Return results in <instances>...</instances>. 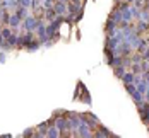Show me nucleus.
Wrapping results in <instances>:
<instances>
[{"label": "nucleus", "mask_w": 149, "mask_h": 138, "mask_svg": "<svg viewBox=\"0 0 149 138\" xmlns=\"http://www.w3.org/2000/svg\"><path fill=\"white\" fill-rule=\"evenodd\" d=\"M36 26H38V19L33 17V15H26V17L22 19V26H21V27H24L26 31L33 32V31L36 29Z\"/></svg>", "instance_id": "nucleus-1"}, {"label": "nucleus", "mask_w": 149, "mask_h": 138, "mask_svg": "<svg viewBox=\"0 0 149 138\" xmlns=\"http://www.w3.org/2000/svg\"><path fill=\"white\" fill-rule=\"evenodd\" d=\"M36 32H38V41L40 43H46V41H50L48 39V34H46V26L43 24V22H40L38 21V26H36Z\"/></svg>", "instance_id": "nucleus-2"}, {"label": "nucleus", "mask_w": 149, "mask_h": 138, "mask_svg": "<svg viewBox=\"0 0 149 138\" xmlns=\"http://www.w3.org/2000/svg\"><path fill=\"white\" fill-rule=\"evenodd\" d=\"M77 131H79V135L81 137H84V138H88V137H93V131H91V126L88 124L86 121H82L81 119V124L77 126Z\"/></svg>", "instance_id": "nucleus-3"}, {"label": "nucleus", "mask_w": 149, "mask_h": 138, "mask_svg": "<svg viewBox=\"0 0 149 138\" xmlns=\"http://www.w3.org/2000/svg\"><path fill=\"white\" fill-rule=\"evenodd\" d=\"M53 10H55V14H57V15H65V14H67V3L57 0V2L53 3Z\"/></svg>", "instance_id": "nucleus-4"}, {"label": "nucleus", "mask_w": 149, "mask_h": 138, "mask_svg": "<svg viewBox=\"0 0 149 138\" xmlns=\"http://www.w3.org/2000/svg\"><path fill=\"white\" fill-rule=\"evenodd\" d=\"M139 114H141L142 121L149 123V104H146V102L139 104Z\"/></svg>", "instance_id": "nucleus-5"}, {"label": "nucleus", "mask_w": 149, "mask_h": 138, "mask_svg": "<svg viewBox=\"0 0 149 138\" xmlns=\"http://www.w3.org/2000/svg\"><path fill=\"white\" fill-rule=\"evenodd\" d=\"M79 124H81V116L75 114V113H70V114H69V126H70L72 130H77Z\"/></svg>", "instance_id": "nucleus-6"}, {"label": "nucleus", "mask_w": 149, "mask_h": 138, "mask_svg": "<svg viewBox=\"0 0 149 138\" xmlns=\"http://www.w3.org/2000/svg\"><path fill=\"white\" fill-rule=\"evenodd\" d=\"M21 19H19V15L17 14H12L10 17H9V22H7V26H10L12 29H17V27H21Z\"/></svg>", "instance_id": "nucleus-7"}, {"label": "nucleus", "mask_w": 149, "mask_h": 138, "mask_svg": "<svg viewBox=\"0 0 149 138\" xmlns=\"http://www.w3.org/2000/svg\"><path fill=\"white\" fill-rule=\"evenodd\" d=\"M55 126L58 128L60 131H67V130H70V126H69V119H65V118H60L55 121Z\"/></svg>", "instance_id": "nucleus-8"}, {"label": "nucleus", "mask_w": 149, "mask_h": 138, "mask_svg": "<svg viewBox=\"0 0 149 138\" xmlns=\"http://www.w3.org/2000/svg\"><path fill=\"white\" fill-rule=\"evenodd\" d=\"M117 29H118V24H117L115 21H111V19H110V21L106 22V34H108V36H113Z\"/></svg>", "instance_id": "nucleus-9"}, {"label": "nucleus", "mask_w": 149, "mask_h": 138, "mask_svg": "<svg viewBox=\"0 0 149 138\" xmlns=\"http://www.w3.org/2000/svg\"><path fill=\"white\" fill-rule=\"evenodd\" d=\"M135 80V73H132V72H125L123 75H122V82L127 85V84H134Z\"/></svg>", "instance_id": "nucleus-10"}, {"label": "nucleus", "mask_w": 149, "mask_h": 138, "mask_svg": "<svg viewBox=\"0 0 149 138\" xmlns=\"http://www.w3.org/2000/svg\"><path fill=\"white\" fill-rule=\"evenodd\" d=\"M94 137L103 138V137H115V135H113V133H111V131H110L108 128H104V126H101V128H100V131H96V135H94Z\"/></svg>", "instance_id": "nucleus-11"}, {"label": "nucleus", "mask_w": 149, "mask_h": 138, "mask_svg": "<svg viewBox=\"0 0 149 138\" xmlns=\"http://www.w3.org/2000/svg\"><path fill=\"white\" fill-rule=\"evenodd\" d=\"M46 137H50V138H57V137H60V130L57 128V126H50V128L46 130Z\"/></svg>", "instance_id": "nucleus-12"}, {"label": "nucleus", "mask_w": 149, "mask_h": 138, "mask_svg": "<svg viewBox=\"0 0 149 138\" xmlns=\"http://www.w3.org/2000/svg\"><path fill=\"white\" fill-rule=\"evenodd\" d=\"M111 21H115L117 24H120L122 22V10H120V7H117L115 10H113V14H111V17H110Z\"/></svg>", "instance_id": "nucleus-13"}, {"label": "nucleus", "mask_w": 149, "mask_h": 138, "mask_svg": "<svg viewBox=\"0 0 149 138\" xmlns=\"http://www.w3.org/2000/svg\"><path fill=\"white\" fill-rule=\"evenodd\" d=\"M113 73H115V77L122 78V75L125 73V65H118V67H113Z\"/></svg>", "instance_id": "nucleus-14"}, {"label": "nucleus", "mask_w": 149, "mask_h": 138, "mask_svg": "<svg viewBox=\"0 0 149 138\" xmlns=\"http://www.w3.org/2000/svg\"><path fill=\"white\" fill-rule=\"evenodd\" d=\"M15 14L19 15V19L22 21V19L28 15V7H22V5H19V7H17V10H15Z\"/></svg>", "instance_id": "nucleus-15"}, {"label": "nucleus", "mask_w": 149, "mask_h": 138, "mask_svg": "<svg viewBox=\"0 0 149 138\" xmlns=\"http://www.w3.org/2000/svg\"><path fill=\"white\" fill-rule=\"evenodd\" d=\"M7 43L12 46V48H14V46H17V45H19V36H17L15 32H12V34H10V38L7 39Z\"/></svg>", "instance_id": "nucleus-16"}, {"label": "nucleus", "mask_w": 149, "mask_h": 138, "mask_svg": "<svg viewBox=\"0 0 149 138\" xmlns=\"http://www.w3.org/2000/svg\"><path fill=\"white\" fill-rule=\"evenodd\" d=\"M40 45H41L40 41H34V39H33L29 45L26 46V49H29V51H34V49H38V48H40Z\"/></svg>", "instance_id": "nucleus-17"}, {"label": "nucleus", "mask_w": 149, "mask_h": 138, "mask_svg": "<svg viewBox=\"0 0 149 138\" xmlns=\"http://www.w3.org/2000/svg\"><path fill=\"white\" fill-rule=\"evenodd\" d=\"M132 73H135V75H141V73H142V67H141L139 63H134V65H132Z\"/></svg>", "instance_id": "nucleus-18"}, {"label": "nucleus", "mask_w": 149, "mask_h": 138, "mask_svg": "<svg viewBox=\"0 0 149 138\" xmlns=\"http://www.w3.org/2000/svg\"><path fill=\"white\" fill-rule=\"evenodd\" d=\"M125 89H127V92H129L130 95L137 92V87H135V84H127V85H125Z\"/></svg>", "instance_id": "nucleus-19"}, {"label": "nucleus", "mask_w": 149, "mask_h": 138, "mask_svg": "<svg viewBox=\"0 0 149 138\" xmlns=\"http://www.w3.org/2000/svg\"><path fill=\"white\" fill-rule=\"evenodd\" d=\"M0 32H2V38H3V39H9L10 34H12V29H2Z\"/></svg>", "instance_id": "nucleus-20"}, {"label": "nucleus", "mask_w": 149, "mask_h": 138, "mask_svg": "<svg viewBox=\"0 0 149 138\" xmlns=\"http://www.w3.org/2000/svg\"><path fill=\"white\" fill-rule=\"evenodd\" d=\"M53 3H55V0H43V7L45 9H52Z\"/></svg>", "instance_id": "nucleus-21"}, {"label": "nucleus", "mask_w": 149, "mask_h": 138, "mask_svg": "<svg viewBox=\"0 0 149 138\" xmlns=\"http://www.w3.org/2000/svg\"><path fill=\"white\" fill-rule=\"evenodd\" d=\"M142 60H149V45L144 48V55H142Z\"/></svg>", "instance_id": "nucleus-22"}, {"label": "nucleus", "mask_w": 149, "mask_h": 138, "mask_svg": "<svg viewBox=\"0 0 149 138\" xmlns=\"http://www.w3.org/2000/svg\"><path fill=\"white\" fill-rule=\"evenodd\" d=\"M141 61H142V56L141 55H134L132 56V63H141Z\"/></svg>", "instance_id": "nucleus-23"}, {"label": "nucleus", "mask_w": 149, "mask_h": 138, "mask_svg": "<svg viewBox=\"0 0 149 138\" xmlns=\"http://www.w3.org/2000/svg\"><path fill=\"white\" fill-rule=\"evenodd\" d=\"M3 61H5V53L0 51V63H3Z\"/></svg>", "instance_id": "nucleus-24"}, {"label": "nucleus", "mask_w": 149, "mask_h": 138, "mask_svg": "<svg viewBox=\"0 0 149 138\" xmlns=\"http://www.w3.org/2000/svg\"><path fill=\"white\" fill-rule=\"evenodd\" d=\"M24 137H34V135H33L31 130H26V131H24Z\"/></svg>", "instance_id": "nucleus-25"}, {"label": "nucleus", "mask_w": 149, "mask_h": 138, "mask_svg": "<svg viewBox=\"0 0 149 138\" xmlns=\"http://www.w3.org/2000/svg\"><path fill=\"white\" fill-rule=\"evenodd\" d=\"M70 2H75V3H81L82 0H70Z\"/></svg>", "instance_id": "nucleus-26"}, {"label": "nucleus", "mask_w": 149, "mask_h": 138, "mask_svg": "<svg viewBox=\"0 0 149 138\" xmlns=\"http://www.w3.org/2000/svg\"><path fill=\"white\" fill-rule=\"evenodd\" d=\"M2 14H3V10H2V9H0V17H2Z\"/></svg>", "instance_id": "nucleus-27"}, {"label": "nucleus", "mask_w": 149, "mask_h": 138, "mask_svg": "<svg viewBox=\"0 0 149 138\" xmlns=\"http://www.w3.org/2000/svg\"><path fill=\"white\" fill-rule=\"evenodd\" d=\"M60 2H65V3H67V0H60Z\"/></svg>", "instance_id": "nucleus-28"}, {"label": "nucleus", "mask_w": 149, "mask_h": 138, "mask_svg": "<svg viewBox=\"0 0 149 138\" xmlns=\"http://www.w3.org/2000/svg\"><path fill=\"white\" fill-rule=\"evenodd\" d=\"M148 131H149V130H148Z\"/></svg>", "instance_id": "nucleus-29"}]
</instances>
